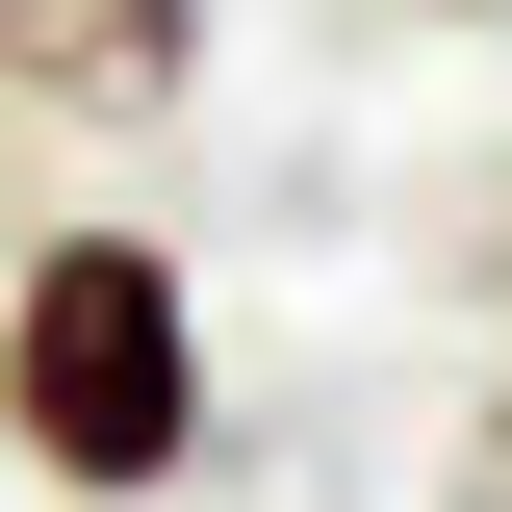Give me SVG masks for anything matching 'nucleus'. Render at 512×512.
<instances>
[{
  "label": "nucleus",
  "mask_w": 512,
  "mask_h": 512,
  "mask_svg": "<svg viewBox=\"0 0 512 512\" xmlns=\"http://www.w3.org/2000/svg\"><path fill=\"white\" fill-rule=\"evenodd\" d=\"M0 461L77 487V512L205 487V282H180V231L77 205V231L0 256Z\"/></svg>",
  "instance_id": "obj_1"
},
{
  "label": "nucleus",
  "mask_w": 512,
  "mask_h": 512,
  "mask_svg": "<svg viewBox=\"0 0 512 512\" xmlns=\"http://www.w3.org/2000/svg\"><path fill=\"white\" fill-rule=\"evenodd\" d=\"M461 512H512V384H487V436H461Z\"/></svg>",
  "instance_id": "obj_3"
},
{
  "label": "nucleus",
  "mask_w": 512,
  "mask_h": 512,
  "mask_svg": "<svg viewBox=\"0 0 512 512\" xmlns=\"http://www.w3.org/2000/svg\"><path fill=\"white\" fill-rule=\"evenodd\" d=\"M0 103L26 128H180L205 103V0H0Z\"/></svg>",
  "instance_id": "obj_2"
}]
</instances>
